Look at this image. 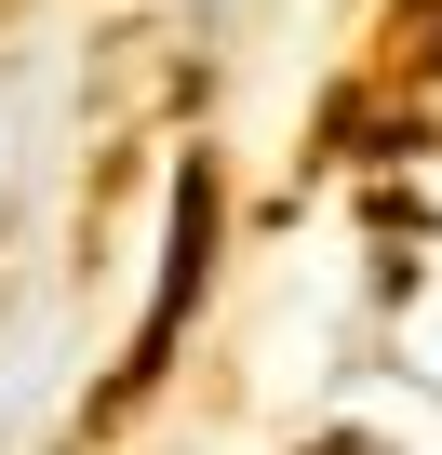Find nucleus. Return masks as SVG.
I'll return each mask as SVG.
<instances>
[{"label":"nucleus","mask_w":442,"mask_h":455,"mask_svg":"<svg viewBox=\"0 0 442 455\" xmlns=\"http://www.w3.org/2000/svg\"><path fill=\"white\" fill-rule=\"evenodd\" d=\"M201 242H214V188H201V174H174V255H161V322H148V348H134V362H161V335L188 322V295H201Z\"/></svg>","instance_id":"obj_1"}]
</instances>
